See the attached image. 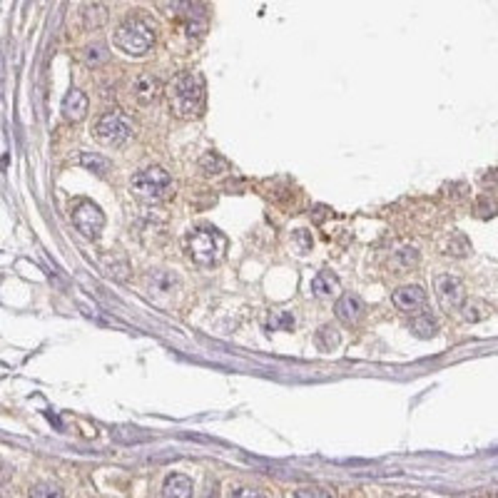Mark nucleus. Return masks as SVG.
<instances>
[{
	"mask_svg": "<svg viewBox=\"0 0 498 498\" xmlns=\"http://www.w3.org/2000/svg\"><path fill=\"white\" fill-rule=\"evenodd\" d=\"M164 95H167L172 115L182 117V120H197V117L205 115V83L197 73H189V70L177 73L170 80Z\"/></svg>",
	"mask_w": 498,
	"mask_h": 498,
	"instance_id": "obj_1",
	"label": "nucleus"
},
{
	"mask_svg": "<svg viewBox=\"0 0 498 498\" xmlns=\"http://www.w3.org/2000/svg\"><path fill=\"white\" fill-rule=\"evenodd\" d=\"M112 43L117 50H122L125 55H132V58H142L145 53H150L157 43V28L150 18L145 15H130L117 25L115 35H112Z\"/></svg>",
	"mask_w": 498,
	"mask_h": 498,
	"instance_id": "obj_2",
	"label": "nucleus"
},
{
	"mask_svg": "<svg viewBox=\"0 0 498 498\" xmlns=\"http://www.w3.org/2000/svg\"><path fill=\"white\" fill-rule=\"evenodd\" d=\"M227 237L214 227H197L187 237V255L197 267H214L227 255Z\"/></svg>",
	"mask_w": 498,
	"mask_h": 498,
	"instance_id": "obj_3",
	"label": "nucleus"
},
{
	"mask_svg": "<svg viewBox=\"0 0 498 498\" xmlns=\"http://www.w3.org/2000/svg\"><path fill=\"white\" fill-rule=\"evenodd\" d=\"M130 189L135 192V197H140L142 202H164L167 197H172L175 192V180L170 177V172L152 164V167H142L130 177Z\"/></svg>",
	"mask_w": 498,
	"mask_h": 498,
	"instance_id": "obj_4",
	"label": "nucleus"
},
{
	"mask_svg": "<svg viewBox=\"0 0 498 498\" xmlns=\"http://www.w3.org/2000/svg\"><path fill=\"white\" fill-rule=\"evenodd\" d=\"M132 137V120L120 110H110L95 122V140L105 147H122Z\"/></svg>",
	"mask_w": 498,
	"mask_h": 498,
	"instance_id": "obj_5",
	"label": "nucleus"
},
{
	"mask_svg": "<svg viewBox=\"0 0 498 498\" xmlns=\"http://www.w3.org/2000/svg\"><path fill=\"white\" fill-rule=\"evenodd\" d=\"M73 222L85 237L98 239L100 232H103V227H105V214L100 212L98 205H92V202H80L73 212Z\"/></svg>",
	"mask_w": 498,
	"mask_h": 498,
	"instance_id": "obj_6",
	"label": "nucleus"
},
{
	"mask_svg": "<svg viewBox=\"0 0 498 498\" xmlns=\"http://www.w3.org/2000/svg\"><path fill=\"white\" fill-rule=\"evenodd\" d=\"M436 297H438V304H441L446 311L461 309L463 299H466L463 282L458 280V277H454V274H441V277H436Z\"/></svg>",
	"mask_w": 498,
	"mask_h": 498,
	"instance_id": "obj_7",
	"label": "nucleus"
},
{
	"mask_svg": "<svg viewBox=\"0 0 498 498\" xmlns=\"http://www.w3.org/2000/svg\"><path fill=\"white\" fill-rule=\"evenodd\" d=\"M391 302H394V307L399 311H404V314H424L426 309V292L421 289L419 284H404L399 286L394 294H391Z\"/></svg>",
	"mask_w": 498,
	"mask_h": 498,
	"instance_id": "obj_8",
	"label": "nucleus"
},
{
	"mask_svg": "<svg viewBox=\"0 0 498 498\" xmlns=\"http://www.w3.org/2000/svg\"><path fill=\"white\" fill-rule=\"evenodd\" d=\"M334 314L341 324H347V327H357V324L364 319L366 307H364V302L357 297V294H344V297L336 302Z\"/></svg>",
	"mask_w": 498,
	"mask_h": 498,
	"instance_id": "obj_9",
	"label": "nucleus"
},
{
	"mask_svg": "<svg viewBox=\"0 0 498 498\" xmlns=\"http://www.w3.org/2000/svg\"><path fill=\"white\" fill-rule=\"evenodd\" d=\"M62 117L70 122H83L87 115V110H90V100L83 90L73 87V90L67 92L65 98H62Z\"/></svg>",
	"mask_w": 498,
	"mask_h": 498,
	"instance_id": "obj_10",
	"label": "nucleus"
},
{
	"mask_svg": "<svg viewBox=\"0 0 498 498\" xmlns=\"http://www.w3.org/2000/svg\"><path fill=\"white\" fill-rule=\"evenodd\" d=\"M160 90H162L160 80L155 78V75H150V73L140 75V78L132 83V95H135V100H137L140 105H152L155 100L160 98Z\"/></svg>",
	"mask_w": 498,
	"mask_h": 498,
	"instance_id": "obj_11",
	"label": "nucleus"
},
{
	"mask_svg": "<svg viewBox=\"0 0 498 498\" xmlns=\"http://www.w3.org/2000/svg\"><path fill=\"white\" fill-rule=\"evenodd\" d=\"M164 498H192L195 496V486L184 474H170L162 483Z\"/></svg>",
	"mask_w": 498,
	"mask_h": 498,
	"instance_id": "obj_12",
	"label": "nucleus"
},
{
	"mask_svg": "<svg viewBox=\"0 0 498 498\" xmlns=\"http://www.w3.org/2000/svg\"><path fill=\"white\" fill-rule=\"evenodd\" d=\"M339 289H341L339 277H336L334 272H329V269H322V272L314 277V282H311V292H314L316 297H322V299L334 297Z\"/></svg>",
	"mask_w": 498,
	"mask_h": 498,
	"instance_id": "obj_13",
	"label": "nucleus"
},
{
	"mask_svg": "<svg viewBox=\"0 0 498 498\" xmlns=\"http://www.w3.org/2000/svg\"><path fill=\"white\" fill-rule=\"evenodd\" d=\"M83 23H85V28H90V31L103 28V25L108 23V10H105L103 3L87 0L85 6H83Z\"/></svg>",
	"mask_w": 498,
	"mask_h": 498,
	"instance_id": "obj_14",
	"label": "nucleus"
},
{
	"mask_svg": "<svg viewBox=\"0 0 498 498\" xmlns=\"http://www.w3.org/2000/svg\"><path fill=\"white\" fill-rule=\"evenodd\" d=\"M461 309L463 319H468V322H483L491 316V304L483 302V299H463Z\"/></svg>",
	"mask_w": 498,
	"mask_h": 498,
	"instance_id": "obj_15",
	"label": "nucleus"
},
{
	"mask_svg": "<svg viewBox=\"0 0 498 498\" xmlns=\"http://www.w3.org/2000/svg\"><path fill=\"white\" fill-rule=\"evenodd\" d=\"M80 164L85 167V170L95 172V175H108L112 170V162L103 155H95V152H83L80 155Z\"/></svg>",
	"mask_w": 498,
	"mask_h": 498,
	"instance_id": "obj_16",
	"label": "nucleus"
},
{
	"mask_svg": "<svg viewBox=\"0 0 498 498\" xmlns=\"http://www.w3.org/2000/svg\"><path fill=\"white\" fill-rule=\"evenodd\" d=\"M200 170L205 172V175L214 177V175H222L225 170H230V164H227L225 157H219L217 152H205L200 157Z\"/></svg>",
	"mask_w": 498,
	"mask_h": 498,
	"instance_id": "obj_17",
	"label": "nucleus"
},
{
	"mask_svg": "<svg viewBox=\"0 0 498 498\" xmlns=\"http://www.w3.org/2000/svg\"><path fill=\"white\" fill-rule=\"evenodd\" d=\"M411 332L419 339H431V336L438 334V324L429 314H416V319L411 322Z\"/></svg>",
	"mask_w": 498,
	"mask_h": 498,
	"instance_id": "obj_18",
	"label": "nucleus"
},
{
	"mask_svg": "<svg viewBox=\"0 0 498 498\" xmlns=\"http://www.w3.org/2000/svg\"><path fill=\"white\" fill-rule=\"evenodd\" d=\"M339 344H341V334L336 332V327H332V324L319 327V332H316V347L324 349V352H332V349H336Z\"/></svg>",
	"mask_w": 498,
	"mask_h": 498,
	"instance_id": "obj_19",
	"label": "nucleus"
},
{
	"mask_svg": "<svg viewBox=\"0 0 498 498\" xmlns=\"http://www.w3.org/2000/svg\"><path fill=\"white\" fill-rule=\"evenodd\" d=\"M394 264L399 267L396 272H404V269L416 267V264H419V249H416V247H401V249H396Z\"/></svg>",
	"mask_w": 498,
	"mask_h": 498,
	"instance_id": "obj_20",
	"label": "nucleus"
},
{
	"mask_svg": "<svg viewBox=\"0 0 498 498\" xmlns=\"http://www.w3.org/2000/svg\"><path fill=\"white\" fill-rule=\"evenodd\" d=\"M446 252H449L451 257H466L468 252H471V242H468L466 234H454V237L449 239V244H446Z\"/></svg>",
	"mask_w": 498,
	"mask_h": 498,
	"instance_id": "obj_21",
	"label": "nucleus"
},
{
	"mask_svg": "<svg viewBox=\"0 0 498 498\" xmlns=\"http://www.w3.org/2000/svg\"><path fill=\"white\" fill-rule=\"evenodd\" d=\"M83 58H85V65H90V67L103 65V62L108 60V50H105V45H100V43L87 45L85 53H83Z\"/></svg>",
	"mask_w": 498,
	"mask_h": 498,
	"instance_id": "obj_22",
	"label": "nucleus"
},
{
	"mask_svg": "<svg viewBox=\"0 0 498 498\" xmlns=\"http://www.w3.org/2000/svg\"><path fill=\"white\" fill-rule=\"evenodd\" d=\"M294 327V316L289 311L274 309L267 319V329H292Z\"/></svg>",
	"mask_w": 498,
	"mask_h": 498,
	"instance_id": "obj_23",
	"label": "nucleus"
},
{
	"mask_svg": "<svg viewBox=\"0 0 498 498\" xmlns=\"http://www.w3.org/2000/svg\"><path fill=\"white\" fill-rule=\"evenodd\" d=\"M31 498H65V493L55 483H37L31 488Z\"/></svg>",
	"mask_w": 498,
	"mask_h": 498,
	"instance_id": "obj_24",
	"label": "nucleus"
},
{
	"mask_svg": "<svg viewBox=\"0 0 498 498\" xmlns=\"http://www.w3.org/2000/svg\"><path fill=\"white\" fill-rule=\"evenodd\" d=\"M476 217L481 219H493L496 217V200H488V195H481L476 202Z\"/></svg>",
	"mask_w": 498,
	"mask_h": 498,
	"instance_id": "obj_25",
	"label": "nucleus"
},
{
	"mask_svg": "<svg viewBox=\"0 0 498 498\" xmlns=\"http://www.w3.org/2000/svg\"><path fill=\"white\" fill-rule=\"evenodd\" d=\"M292 242H294V247H297L299 255H307V252H311L314 239H311L309 230H294L292 232Z\"/></svg>",
	"mask_w": 498,
	"mask_h": 498,
	"instance_id": "obj_26",
	"label": "nucleus"
},
{
	"mask_svg": "<svg viewBox=\"0 0 498 498\" xmlns=\"http://www.w3.org/2000/svg\"><path fill=\"white\" fill-rule=\"evenodd\" d=\"M294 498H334L327 488H319V486H302L294 491Z\"/></svg>",
	"mask_w": 498,
	"mask_h": 498,
	"instance_id": "obj_27",
	"label": "nucleus"
},
{
	"mask_svg": "<svg viewBox=\"0 0 498 498\" xmlns=\"http://www.w3.org/2000/svg\"><path fill=\"white\" fill-rule=\"evenodd\" d=\"M232 498H269V493L264 491V488L244 486V488H237V491L232 493Z\"/></svg>",
	"mask_w": 498,
	"mask_h": 498,
	"instance_id": "obj_28",
	"label": "nucleus"
},
{
	"mask_svg": "<svg viewBox=\"0 0 498 498\" xmlns=\"http://www.w3.org/2000/svg\"><path fill=\"white\" fill-rule=\"evenodd\" d=\"M454 498H488V493L483 491V488H479V491H463V493H456Z\"/></svg>",
	"mask_w": 498,
	"mask_h": 498,
	"instance_id": "obj_29",
	"label": "nucleus"
},
{
	"mask_svg": "<svg viewBox=\"0 0 498 498\" xmlns=\"http://www.w3.org/2000/svg\"><path fill=\"white\" fill-rule=\"evenodd\" d=\"M401 498H421V496H401Z\"/></svg>",
	"mask_w": 498,
	"mask_h": 498,
	"instance_id": "obj_30",
	"label": "nucleus"
}]
</instances>
